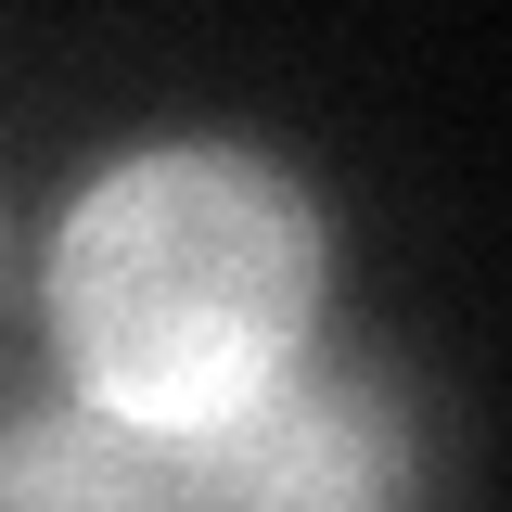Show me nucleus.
I'll return each mask as SVG.
<instances>
[{
  "label": "nucleus",
  "instance_id": "3",
  "mask_svg": "<svg viewBox=\"0 0 512 512\" xmlns=\"http://www.w3.org/2000/svg\"><path fill=\"white\" fill-rule=\"evenodd\" d=\"M0 512H192L180 436H141L103 410H13L0 423Z\"/></svg>",
  "mask_w": 512,
  "mask_h": 512
},
{
  "label": "nucleus",
  "instance_id": "1",
  "mask_svg": "<svg viewBox=\"0 0 512 512\" xmlns=\"http://www.w3.org/2000/svg\"><path fill=\"white\" fill-rule=\"evenodd\" d=\"M320 295H333L320 205L244 141H154L103 167L64 205L39 282L64 397L141 436H205L282 372H308Z\"/></svg>",
  "mask_w": 512,
  "mask_h": 512
},
{
  "label": "nucleus",
  "instance_id": "2",
  "mask_svg": "<svg viewBox=\"0 0 512 512\" xmlns=\"http://www.w3.org/2000/svg\"><path fill=\"white\" fill-rule=\"evenodd\" d=\"M192 512H410L423 461H410V410L346 359L282 372L256 410L180 436Z\"/></svg>",
  "mask_w": 512,
  "mask_h": 512
}]
</instances>
